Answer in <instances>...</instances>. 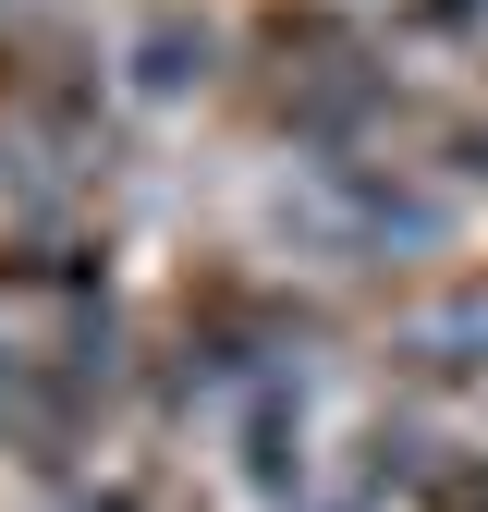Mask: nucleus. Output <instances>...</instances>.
<instances>
[{"instance_id": "obj_1", "label": "nucleus", "mask_w": 488, "mask_h": 512, "mask_svg": "<svg viewBox=\"0 0 488 512\" xmlns=\"http://www.w3.org/2000/svg\"><path fill=\"white\" fill-rule=\"evenodd\" d=\"M98 512H110V500H98Z\"/></svg>"}]
</instances>
